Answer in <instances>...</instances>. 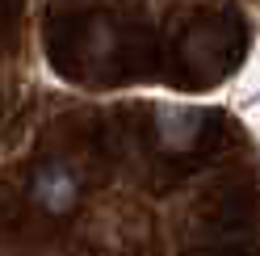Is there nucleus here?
Segmentation results:
<instances>
[{
	"mask_svg": "<svg viewBox=\"0 0 260 256\" xmlns=\"http://www.w3.org/2000/svg\"><path fill=\"white\" fill-rule=\"evenodd\" d=\"M29 202L51 218H68L80 206V177L63 164V159H46L29 177Z\"/></svg>",
	"mask_w": 260,
	"mask_h": 256,
	"instance_id": "obj_1",
	"label": "nucleus"
},
{
	"mask_svg": "<svg viewBox=\"0 0 260 256\" xmlns=\"http://www.w3.org/2000/svg\"><path fill=\"white\" fill-rule=\"evenodd\" d=\"M206 131V114L193 105H159L155 109V139L164 151H189Z\"/></svg>",
	"mask_w": 260,
	"mask_h": 256,
	"instance_id": "obj_2",
	"label": "nucleus"
}]
</instances>
